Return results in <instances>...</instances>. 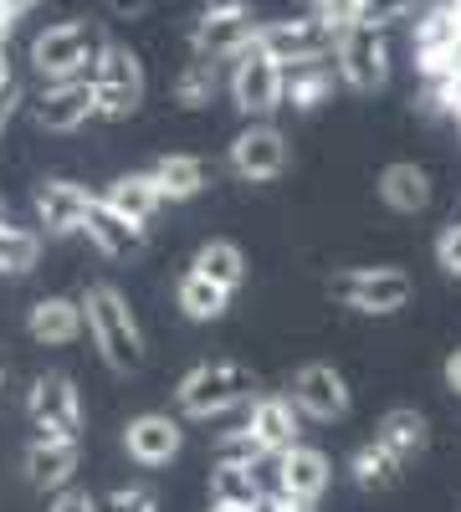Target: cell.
Masks as SVG:
<instances>
[{"label":"cell","mask_w":461,"mask_h":512,"mask_svg":"<svg viewBox=\"0 0 461 512\" xmlns=\"http://www.w3.org/2000/svg\"><path fill=\"white\" fill-rule=\"evenodd\" d=\"M221 88V62H205V57H190L175 77V103L180 108H205Z\"/></svg>","instance_id":"f1b7e54d"},{"label":"cell","mask_w":461,"mask_h":512,"mask_svg":"<svg viewBox=\"0 0 461 512\" xmlns=\"http://www.w3.org/2000/svg\"><path fill=\"white\" fill-rule=\"evenodd\" d=\"M292 400H298V410L308 415V420H344L349 415V405H354V395H349V379L333 369V364H303L298 374H292Z\"/></svg>","instance_id":"4fadbf2b"},{"label":"cell","mask_w":461,"mask_h":512,"mask_svg":"<svg viewBox=\"0 0 461 512\" xmlns=\"http://www.w3.org/2000/svg\"><path fill=\"white\" fill-rule=\"evenodd\" d=\"M0 6H6L11 16H26V11H36V6H41V0H0Z\"/></svg>","instance_id":"7bdbcfd3"},{"label":"cell","mask_w":461,"mask_h":512,"mask_svg":"<svg viewBox=\"0 0 461 512\" xmlns=\"http://www.w3.org/2000/svg\"><path fill=\"white\" fill-rule=\"evenodd\" d=\"M103 200L118 210V216H129V221H139V226H149L159 210L170 205V200H164V190L154 185L149 169H139V175H118V180L103 190Z\"/></svg>","instance_id":"603a6c76"},{"label":"cell","mask_w":461,"mask_h":512,"mask_svg":"<svg viewBox=\"0 0 461 512\" xmlns=\"http://www.w3.org/2000/svg\"><path fill=\"white\" fill-rule=\"evenodd\" d=\"M88 328V313H82V297H36L31 313H26V333L36 338L41 349H62Z\"/></svg>","instance_id":"ffe728a7"},{"label":"cell","mask_w":461,"mask_h":512,"mask_svg":"<svg viewBox=\"0 0 461 512\" xmlns=\"http://www.w3.org/2000/svg\"><path fill=\"white\" fill-rule=\"evenodd\" d=\"M308 16L323 21V31L333 36V47H339L354 26H364V0H313Z\"/></svg>","instance_id":"1f68e13d"},{"label":"cell","mask_w":461,"mask_h":512,"mask_svg":"<svg viewBox=\"0 0 461 512\" xmlns=\"http://www.w3.org/2000/svg\"><path fill=\"white\" fill-rule=\"evenodd\" d=\"M436 262L446 277H461V221H451L441 236H436Z\"/></svg>","instance_id":"e575fe53"},{"label":"cell","mask_w":461,"mask_h":512,"mask_svg":"<svg viewBox=\"0 0 461 512\" xmlns=\"http://www.w3.org/2000/svg\"><path fill=\"white\" fill-rule=\"evenodd\" d=\"M88 241L108 256V262H129V256H139L144 246H149V226H139V221H129V216H118V210L98 195V205L88 210Z\"/></svg>","instance_id":"d6986e66"},{"label":"cell","mask_w":461,"mask_h":512,"mask_svg":"<svg viewBox=\"0 0 461 512\" xmlns=\"http://www.w3.org/2000/svg\"><path fill=\"white\" fill-rule=\"evenodd\" d=\"M41 262V231H26V226H11L0 221V272L6 277H21Z\"/></svg>","instance_id":"4dcf8cb0"},{"label":"cell","mask_w":461,"mask_h":512,"mask_svg":"<svg viewBox=\"0 0 461 512\" xmlns=\"http://www.w3.org/2000/svg\"><path fill=\"white\" fill-rule=\"evenodd\" d=\"M308 512H313V507H308Z\"/></svg>","instance_id":"f907efd6"},{"label":"cell","mask_w":461,"mask_h":512,"mask_svg":"<svg viewBox=\"0 0 461 512\" xmlns=\"http://www.w3.org/2000/svg\"><path fill=\"white\" fill-rule=\"evenodd\" d=\"M31 431L47 441H82V400L67 374H41L26 395Z\"/></svg>","instance_id":"52a82bcc"},{"label":"cell","mask_w":461,"mask_h":512,"mask_svg":"<svg viewBox=\"0 0 461 512\" xmlns=\"http://www.w3.org/2000/svg\"><path fill=\"white\" fill-rule=\"evenodd\" d=\"M226 88H231V103L246 113V123H267L282 108V62L267 57L262 47H251L246 57L231 62Z\"/></svg>","instance_id":"8992f818"},{"label":"cell","mask_w":461,"mask_h":512,"mask_svg":"<svg viewBox=\"0 0 461 512\" xmlns=\"http://www.w3.org/2000/svg\"><path fill=\"white\" fill-rule=\"evenodd\" d=\"M0 374H6V369H0Z\"/></svg>","instance_id":"681fc988"},{"label":"cell","mask_w":461,"mask_h":512,"mask_svg":"<svg viewBox=\"0 0 461 512\" xmlns=\"http://www.w3.org/2000/svg\"><path fill=\"white\" fill-rule=\"evenodd\" d=\"M82 313H88L93 349L103 354L108 369H118V374H139L144 369V328H139L134 308L123 303L118 287L93 282L88 292H82Z\"/></svg>","instance_id":"6da1fadb"},{"label":"cell","mask_w":461,"mask_h":512,"mask_svg":"<svg viewBox=\"0 0 461 512\" xmlns=\"http://www.w3.org/2000/svg\"><path fill=\"white\" fill-rule=\"evenodd\" d=\"M374 441L400 461H415L431 446V420L421 410H410V405H395V410L380 415V425H374Z\"/></svg>","instance_id":"7402d4cb"},{"label":"cell","mask_w":461,"mask_h":512,"mask_svg":"<svg viewBox=\"0 0 461 512\" xmlns=\"http://www.w3.org/2000/svg\"><path fill=\"white\" fill-rule=\"evenodd\" d=\"M16 82V72H11V57H6V47H0V93H6Z\"/></svg>","instance_id":"60d3db41"},{"label":"cell","mask_w":461,"mask_h":512,"mask_svg":"<svg viewBox=\"0 0 461 512\" xmlns=\"http://www.w3.org/2000/svg\"><path fill=\"white\" fill-rule=\"evenodd\" d=\"M36 128L47 134H77L88 118H98V93H93V77H67V82H47L31 103Z\"/></svg>","instance_id":"9c48e42d"},{"label":"cell","mask_w":461,"mask_h":512,"mask_svg":"<svg viewBox=\"0 0 461 512\" xmlns=\"http://www.w3.org/2000/svg\"><path fill=\"white\" fill-rule=\"evenodd\" d=\"M380 200L390 210H400V216H415V210H426L431 205V175L421 164H390L385 175H380Z\"/></svg>","instance_id":"cb8c5ba5"},{"label":"cell","mask_w":461,"mask_h":512,"mask_svg":"<svg viewBox=\"0 0 461 512\" xmlns=\"http://www.w3.org/2000/svg\"><path fill=\"white\" fill-rule=\"evenodd\" d=\"M149 175H154V185L164 190V200H170V205L195 200L205 185H211V175H205V164L195 154H164V159H154Z\"/></svg>","instance_id":"484cf974"},{"label":"cell","mask_w":461,"mask_h":512,"mask_svg":"<svg viewBox=\"0 0 461 512\" xmlns=\"http://www.w3.org/2000/svg\"><path fill=\"white\" fill-rule=\"evenodd\" d=\"M93 93H98V118H134L144 103V62L123 47V41H108L98 67H93Z\"/></svg>","instance_id":"5b68a950"},{"label":"cell","mask_w":461,"mask_h":512,"mask_svg":"<svg viewBox=\"0 0 461 512\" xmlns=\"http://www.w3.org/2000/svg\"><path fill=\"white\" fill-rule=\"evenodd\" d=\"M11 26H16V16H11L6 6H0V47H6V41H11Z\"/></svg>","instance_id":"ee69618b"},{"label":"cell","mask_w":461,"mask_h":512,"mask_svg":"<svg viewBox=\"0 0 461 512\" xmlns=\"http://www.w3.org/2000/svg\"><path fill=\"white\" fill-rule=\"evenodd\" d=\"M47 512H98V502H93L88 492H77V487H67V492H57V502H52Z\"/></svg>","instance_id":"d590c367"},{"label":"cell","mask_w":461,"mask_h":512,"mask_svg":"<svg viewBox=\"0 0 461 512\" xmlns=\"http://www.w3.org/2000/svg\"><path fill=\"white\" fill-rule=\"evenodd\" d=\"M328 482H333V466H328V456L318 446H292V451L277 456V492L313 507L328 492Z\"/></svg>","instance_id":"44dd1931"},{"label":"cell","mask_w":461,"mask_h":512,"mask_svg":"<svg viewBox=\"0 0 461 512\" xmlns=\"http://www.w3.org/2000/svg\"><path fill=\"white\" fill-rule=\"evenodd\" d=\"M328 292L339 297L344 308L369 313V318H390L410 303V277L400 267H349V272H333Z\"/></svg>","instance_id":"277c9868"},{"label":"cell","mask_w":461,"mask_h":512,"mask_svg":"<svg viewBox=\"0 0 461 512\" xmlns=\"http://www.w3.org/2000/svg\"><path fill=\"white\" fill-rule=\"evenodd\" d=\"M257 47H262L267 57H277L282 67H292V62H308V57L333 52V36L323 31V21L298 16V21H267V26L257 31Z\"/></svg>","instance_id":"5bb4252c"},{"label":"cell","mask_w":461,"mask_h":512,"mask_svg":"<svg viewBox=\"0 0 461 512\" xmlns=\"http://www.w3.org/2000/svg\"><path fill=\"white\" fill-rule=\"evenodd\" d=\"M251 390H257V374H251L246 364L216 359V364H195V369L175 384V405H180V415H190V420H211V415H226V410L246 405Z\"/></svg>","instance_id":"3957f363"},{"label":"cell","mask_w":461,"mask_h":512,"mask_svg":"<svg viewBox=\"0 0 461 512\" xmlns=\"http://www.w3.org/2000/svg\"><path fill=\"white\" fill-rule=\"evenodd\" d=\"M108 47V36L93 21H57L47 31H36L31 41V67L41 82H67V77H93L98 57Z\"/></svg>","instance_id":"7a4b0ae2"},{"label":"cell","mask_w":461,"mask_h":512,"mask_svg":"<svg viewBox=\"0 0 461 512\" xmlns=\"http://www.w3.org/2000/svg\"><path fill=\"white\" fill-rule=\"evenodd\" d=\"M185 446V431H180V420L175 415H134L129 420V431H123V451H129L139 466H170Z\"/></svg>","instance_id":"2e32d148"},{"label":"cell","mask_w":461,"mask_h":512,"mask_svg":"<svg viewBox=\"0 0 461 512\" xmlns=\"http://www.w3.org/2000/svg\"><path fill=\"white\" fill-rule=\"evenodd\" d=\"M98 205V195H88V185L77 180H41L36 195H31V210H36V226L47 236H72L88 226V210Z\"/></svg>","instance_id":"7c38bea8"},{"label":"cell","mask_w":461,"mask_h":512,"mask_svg":"<svg viewBox=\"0 0 461 512\" xmlns=\"http://www.w3.org/2000/svg\"><path fill=\"white\" fill-rule=\"evenodd\" d=\"M103 6H108V16H118V21H139V16H149L154 0H103Z\"/></svg>","instance_id":"8d00e7d4"},{"label":"cell","mask_w":461,"mask_h":512,"mask_svg":"<svg viewBox=\"0 0 461 512\" xmlns=\"http://www.w3.org/2000/svg\"><path fill=\"white\" fill-rule=\"evenodd\" d=\"M298 6H308V11H313V0H298Z\"/></svg>","instance_id":"7dc6e473"},{"label":"cell","mask_w":461,"mask_h":512,"mask_svg":"<svg viewBox=\"0 0 461 512\" xmlns=\"http://www.w3.org/2000/svg\"><path fill=\"white\" fill-rule=\"evenodd\" d=\"M441 379H446V390H451V395H461V349H451V354H446Z\"/></svg>","instance_id":"ab89813d"},{"label":"cell","mask_w":461,"mask_h":512,"mask_svg":"<svg viewBox=\"0 0 461 512\" xmlns=\"http://www.w3.org/2000/svg\"><path fill=\"white\" fill-rule=\"evenodd\" d=\"M369 6H374V0H364V11H369Z\"/></svg>","instance_id":"c3c4849f"},{"label":"cell","mask_w":461,"mask_h":512,"mask_svg":"<svg viewBox=\"0 0 461 512\" xmlns=\"http://www.w3.org/2000/svg\"><path fill=\"white\" fill-rule=\"evenodd\" d=\"M211 512H251V507H231V502H211Z\"/></svg>","instance_id":"f6af8a7d"},{"label":"cell","mask_w":461,"mask_h":512,"mask_svg":"<svg viewBox=\"0 0 461 512\" xmlns=\"http://www.w3.org/2000/svg\"><path fill=\"white\" fill-rule=\"evenodd\" d=\"M287 169V139L282 128L267 118V123H246L241 134L231 139V175L236 180H251V185H267Z\"/></svg>","instance_id":"8fae6325"},{"label":"cell","mask_w":461,"mask_h":512,"mask_svg":"<svg viewBox=\"0 0 461 512\" xmlns=\"http://www.w3.org/2000/svg\"><path fill=\"white\" fill-rule=\"evenodd\" d=\"M303 420L308 415L298 410V400H292V395H257V400H251V410H246V425L257 431V441L272 456L303 446Z\"/></svg>","instance_id":"9a60e30c"},{"label":"cell","mask_w":461,"mask_h":512,"mask_svg":"<svg viewBox=\"0 0 461 512\" xmlns=\"http://www.w3.org/2000/svg\"><path fill=\"white\" fill-rule=\"evenodd\" d=\"M257 21L251 11H205L195 26H190V52L205 57V62H236L257 47Z\"/></svg>","instance_id":"30bf717a"},{"label":"cell","mask_w":461,"mask_h":512,"mask_svg":"<svg viewBox=\"0 0 461 512\" xmlns=\"http://www.w3.org/2000/svg\"><path fill=\"white\" fill-rule=\"evenodd\" d=\"M339 77H344V72H339V57H333V52L282 67V108L313 113L318 103H328V98H333V82H339Z\"/></svg>","instance_id":"e0dca14e"},{"label":"cell","mask_w":461,"mask_h":512,"mask_svg":"<svg viewBox=\"0 0 461 512\" xmlns=\"http://www.w3.org/2000/svg\"><path fill=\"white\" fill-rule=\"evenodd\" d=\"M0 221H6V200H0Z\"/></svg>","instance_id":"bcb514c9"},{"label":"cell","mask_w":461,"mask_h":512,"mask_svg":"<svg viewBox=\"0 0 461 512\" xmlns=\"http://www.w3.org/2000/svg\"><path fill=\"white\" fill-rule=\"evenodd\" d=\"M98 512H164V507H159V492H154V487L134 482V487H113V492L98 502Z\"/></svg>","instance_id":"836d02e7"},{"label":"cell","mask_w":461,"mask_h":512,"mask_svg":"<svg viewBox=\"0 0 461 512\" xmlns=\"http://www.w3.org/2000/svg\"><path fill=\"white\" fill-rule=\"evenodd\" d=\"M251 512H308V502H298V497H287V492H267Z\"/></svg>","instance_id":"74e56055"},{"label":"cell","mask_w":461,"mask_h":512,"mask_svg":"<svg viewBox=\"0 0 461 512\" xmlns=\"http://www.w3.org/2000/svg\"><path fill=\"white\" fill-rule=\"evenodd\" d=\"M200 277H211V282H221L226 292H236L241 282H246V256H241V246L236 241H205L200 251H195V262H190Z\"/></svg>","instance_id":"83f0119b"},{"label":"cell","mask_w":461,"mask_h":512,"mask_svg":"<svg viewBox=\"0 0 461 512\" xmlns=\"http://www.w3.org/2000/svg\"><path fill=\"white\" fill-rule=\"evenodd\" d=\"M251 0H205V11H246Z\"/></svg>","instance_id":"b9f144b4"},{"label":"cell","mask_w":461,"mask_h":512,"mask_svg":"<svg viewBox=\"0 0 461 512\" xmlns=\"http://www.w3.org/2000/svg\"><path fill=\"white\" fill-rule=\"evenodd\" d=\"M16 108H21V82H11V88L0 93V139H6V128H11Z\"/></svg>","instance_id":"f35d334b"},{"label":"cell","mask_w":461,"mask_h":512,"mask_svg":"<svg viewBox=\"0 0 461 512\" xmlns=\"http://www.w3.org/2000/svg\"><path fill=\"white\" fill-rule=\"evenodd\" d=\"M272 451L257 441V431L251 425H236V431H226L221 441H216V466H257V461H267Z\"/></svg>","instance_id":"d6a6232c"},{"label":"cell","mask_w":461,"mask_h":512,"mask_svg":"<svg viewBox=\"0 0 461 512\" xmlns=\"http://www.w3.org/2000/svg\"><path fill=\"white\" fill-rule=\"evenodd\" d=\"M333 57H339V72H344V88L354 93H380L390 82V41H385V26H354L339 47H333Z\"/></svg>","instance_id":"ba28073f"},{"label":"cell","mask_w":461,"mask_h":512,"mask_svg":"<svg viewBox=\"0 0 461 512\" xmlns=\"http://www.w3.org/2000/svg\"><path fill=\"white\" fill-rule=\"evenodd\" d=\"M175 303H180V313H185L190 323H216V318H226V308H231V292L190 267V272L175 282Z\"/></svg>","instance_id":"d4e9b609"},{"label":"cell","mask_w":461,"mask_h":512,"mask_svg":"<svg viewBox=\"0 0 461 512\" xmlns=\"http://www.w3.org/2000/svg\"><path fill=\"white\" fill-rule=\"evenodd\" d=\"M77 461H82V446L77 441H47V436H36L26 446V456H21V472H26V482L36 492H67Z\"/></svg>","instance_id":"ac0fdd59"},{"label":"cell","mask_w":461,"mask_h":512,"mask_svg":"<svg viewBox=\"0 0 461 512\" xmlns=\"http://www.w3.org/2000/svg\"><path fill=\"white\" fill-rule=\"evenodd\" d=\"M349 477H354V487H364V492H390V487H400V477H405V461L390 456L380 441H364V446L349 456Z\"/></svg>","instance_id":"4316f807"},{"label":"cell","mask_w":461,"mask_h":512,"mask_svg":"<svg viewBox=\"0 0 461 512\" xmlns=\"http://www.w3.org/2000/svg\"><path fill=\"white\" fill-rule=\"evenodd\" d=\"M267 492L257 482V466H216L211 472V502H231V507H257Z\"/></svg>","instance_id":"f546056e"}]
</instances>
